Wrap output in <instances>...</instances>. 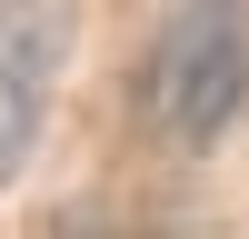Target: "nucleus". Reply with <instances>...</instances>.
<instances>
[{
	"instance_id": "f257e3e1",
	"label": "nucleus",
	"mask_w": 249,
	"mask_h": 239,
	"mask_svg": "<svg viewBox=\"0 0 249 239\" xmlns=\"http://www.w3.org/2000/svg\"><path fill=\"white\" fill-rule=\"evenodd\" d=\"M249 100V0H170L140 60V120L160 150H210Z\"/></svg>"
},
{
	"instance_id": "7ed1b4c3",
	"label": "nucleus",
	"mask_w": 249,
	"mask_h": 239,
	"mask_svg": "<svg viewBox=\"0 0 249 239\" xmlns=\"http://www.w3.org/2000/svg\"><path fill=\"white\" fill-rule=\"evenodd\" d=\"M40 239H110V229H100L90 209H70V219H50V229H40Z\"/></svg>"
},
{
	"instance_id": "f03ea898",
	"label": "nucleus",
	"mask_w": 249,
	"mask_h": 239,
	"mask_svg": "<svg viewBox=\"0 0 249 239\" xmlns=\"http://www.w3.org/2000/svg\"><path fill=\"white\" fill-rule=\"evenodd\" d=\"M70 0H0V189L30 170L40 120L60 100V60H70Z\"/></svg>"
}]
</instances>
